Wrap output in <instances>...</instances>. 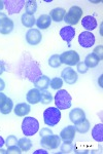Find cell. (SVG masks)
I'll return each instance as SVG.
<instances>
[{
	"mask_svg": "<svg viewBox=\"0 0 103 154\" xmlns=\"http://www.w3.org/2000/svg\"><path fill=\"white\" fill-rule=\"evenodd\" d=\"M99 62H100L99 58L96 57L94 54L92 53V54H89L86 57L84 63L86 64V66L88 67V68H94V67H96L98 64H99Z\"/></svg>",
	"mask_w": 103,
	"mask_h": 154,
	"instance_id": "21",
	"label": "cell"
},
{
	"mask_svg": "<svg viewBox=\"0 0 103 154\" xmlns=\"http://www.w3.org/2000/svg\"><path fill=\"white\" fill-rule=\"evenodd\" d=\"M95 35L91 33L90 31H84L79 34V43L82 48H90L94 45L95 43Z\"/></svg>",
	"mask_w": 103,
	"mask_h": 154,
	"instance_id": "8",
	"label": "cell"
},
{
	"mask_svg": "<svg viewBox=\"0 0 103 154\" xmlns=\"http://www.w3.org/2000/svg\"><path fill=\"white\" fill-rule=\"evenodd\" d=\"M55 104L60 110H66L71 107L72 99L66 89H59L55 96Z\"/></svg>",
	"mask_w": 103,
	"mask_h": 154,
	"instance_id": "1",
	"label": "cell"
},
{
	"mask_svg": "<svg viewBox=\"0 0 103 154\" xmlns=\"http://www.w3.org/2000/svg\"><path fill=\"white\" fill-rule=\"evenodd\" d=\"M60 36L61 38L67 42V45H71V40L75 36V29L72 26H65L60 30Z\"/></svg>",
	"mask_w": 103,
	"mask_h": 154,
	"instance_id": "11",
	"label": "cell"
},
{
	"mask_svg": "<svg viewBox=\"0 0 103 154\" xmlns=\"http://www.w3.org/2000/svg\"><path fill=\"white\" fill-rule=\"evenodd\" d=\"M42 39V35L38 29H29L26 33V41L30 45H37L40 43Z\"/></svg>",
	"mask_w": 103,
	"mask_h": 154,
	"instance_id": "9",
	"label": "cell"
},
{
	"mask_svg": "<svg viewBox=\"0 0 103 154\" xmlns=\"http://www.w3.org/2000/svg\"><path fill=\"white\" fill-rule=\"evenodd\" d=\"M40 97H41V91L38 88H32L28 91L26 99L30 104H37L40 102Z\"/></svg>",
	"mask_w": 103,
	"mask_h": 154,
	"instance_id": "16",
	"label": "cell"
},
{
	"mask_svg": "<svg viewBox=\"0 0 103 154\" xmlns=\"http://www.w3.org/2000/svg\"><path fill=\"white\" fill-rule=\"evenodd\" d=\"M4 144H5V141L3 140V138H2V137H0V148L3 147Z\"/></svg>",
	"mask_w": 103,
	"mask_h": 154,
	"instance_id": "40",
	"label": "cell"
},
{
	"mask_svg": "<svg viewBox=\"0 0 103 154\" xmlns=\"http://www.w3.org/2000/svg\"><path fill=\"white\" fill-rule=\"evenodd\" d=\"M17 144H18V146L21 148V150L24 151V152L29 151L30 149H31V147H32V141L30 140V139H28V138L20 139V140L18 141Z\"/></svg>",
	"mask_w": 103,
	"mask_h": 154,
	"instance_id": "23",
	"label": "cell"
},
{
	"mask_svg": "<svg viewBox=\"0 0 103 154\" xmlns=\"http://www.w3.org/2000/svg\"><path fill=\"white\" fill-rule=\"evenodd\" d=\"M75 133H76V131H75L74 126L68 125L61 131V133H60V138H61V140H63L64 142H72L73 139L75 138Z\"/></svg>",
	"mask_w": 103,
	"mask_h": 154,
	"instance_id": "12",
	"label": "cell"
},
{
	"mask_svg": "<svg viewBox=\"0 0 103 154\" xmlns=\"http://www.w3.org/2000/svg\"><path fill=\"white\" fill-rule=\"evenodd\" d=\"M69 118L70 121L73 122L74 125H77L80 121H82L85 118H86V114H85V111L80 108H74L70 111L69 113Z\"/></svg>",
	"mask_w": 103,
	"mask_h": 154,
	"instance_id": "13",
	"label": "cell"
},
{
	"mask_svg": "<svg viewBox=\"0 0 103 154\" xmlns=\"http://www.w3.org/2000/svg\"><path fill=\"white\" fill-rule=\"evenodd\" d=\"M61 144V138L58 135H49L46 137H42L40 140V145L47 149H57Z\"/></svg>",
	"mask_w": 103,
	"mask_h": 154,
	"instance_id": "5",
	"label": "cell"
},
{
	"mask_svg": "<svg viewBox=\"0 0 103 154\" xmlns=\"http://www.w3.org/2000/svg\"><path fill=\"white\" fill-rule=\"evenodd\" d=\"M60 61L62 64L68 65L69 67L74 66L79 62V54L75 51H67L60 56Z\"/></svg>",
	"mask_w": 103,
	"mask_h": 154,
	"instance_id": "6",
	"label": "cell"
},
{
	"mask_svg": "<svg viewBox=\"0 0 103 154\" xmlns=\"http://www.w3.org/2000/svg\"><path fill=\"white\" fill-rule=\"evenodd\" d=\"M4 88H5V82L3 81V79L0 78V93H1Z\"/></svg>",
	"mask_w": 103,
	"mask_h": 154,
	"instance_id": "38",
	"label": "cell"
},
{
	"mask_svg": "<svg viewBox=\"0 0 103 154\" xmlns=\"http://www.w3.org/2000/svg\"><path fill=\"white\" fill-rule=\"evenodd\" d=\"M62 79L66 82L67 84H74L77 81V73L75 72L71 67H66L61 73Z\"/></svg>",
	"mask_w": 103,
	"mask_h": 154,
	"instance_id": "10",
	"label": "cell"
},
{
	"mask_svg": "<svg viewBox=\"0 0 103 154\" xmlns=\"http://www.w3.org/2000/svg\"><path fill=\"white\" fill-rule=\"evenodd\" d=\"M31 108H30L29 104L27 103H20L14 107V112L16 115L20 116V117H25L26 115H28Z\"/></svg>",
	"mask_w": 103,
	"mask_h": 154,
	"instance_id": "17",
	"label": "cell"
},
{
	"mask_svg": "<svg viewBox=\"0 0 103 154\" xmlns=\"http://www.w3.org/2000/svg\"><path fill=\"white\" fill-rule=\"evenodd\" d=\"M39 130V122L34 117H25L22 122V131L26 137L34 136Z\"/></svg>",
	"mask_w": 103,
	"mask_h": 154,
	"instance_id": "3",
	"label": "cell"
},
{
	"mask_svg": "<svg viewBox=\"0 0 103 154\" xmlns=\"http://www.w3.org/2000/svg\"><path fill=\"white\" fill-rule=\"evenodd\" d=\"M53 134V131L50 130V128H42L41 131H39V135H40V137H46V136H49V135H52Z\"/></svg>",
	"mask_w": 103,
	"mask_h": 154,
	"instance_id": "35",
	"label": "cell"
},
{
	"mask_svg": "<svg viewBox=\"0 0 103 154\" xmlns=\"http://www.w3.org/2000/svg\"><path fill=\"white\" fill-rule=\"evenodd\" d=\"M102 51H103V46L102 45H98L97 48L93 51V54H94L96 57H98L100 61L102 60Z\"/></svg>",
	"mask_w": 103,
	"mask_h": 154,
	"instance_id": "34",
	"label": "cell"
},
{
	"mask_svg": "<svg viewBox=\"0 0 103 154\" xmlns=\"http://www.w3.org/2000/svg\"><path fill=\"white\" fill-rule=\"evenodd\" d=\"M53 101V96L50 91H41V97H40V102L42 104H49Z\"/></svg>",
	"mask_w": 103,
	"mask_h": 154,
	"instance_id": "28",
	"label": "cell"
},
{
	"mask_svg": "<svg viewBox=\"0 0 103 154\" xmlns=\"http://www.w3.org/2000/svg\"><path fill=\"white\" fill-rule=\"evenodd\" d=\"M6 98H7V97H6L5 95H4V94L0 93V107H1L2 105H3V103H4V102H5Z\"/></svg>",
	"mask_w": 103,
	"mask_h": 154,
	"instance_id": "36",
	"label": "cell"
},
{
	"mask_svg": "<svg viewBox=\"0 0 103 154\" xmlns=\"http://www.w3.org/2000/svg\"><path fill=\"white\" fill-rule=\"evenodd\" d=\"M17 143H18V140H17L16 136H14V135L8 136V137H7V139H6V141H5V144H6L7 147H11V146L17 145Z\"/></svg>",
	"mask_w": 103,
	"mask_h": 154,
	"instance_id": "32",
	"label": "cell"
},
{
	"mask_svg": "<svg viewBox=\"0 0 103 154\" xmlns=\"http://www.w3.org/2000/svg\"><path fill=\"white\" fill-rule=\"evenodd\" d=\"M3 3H4V2L0 0V11H1V9L3 8V6H4V5H3Z\"/></svg>",
	"mask_w": 103,
	"mask_h": 154,
	"instance_id": "41",
	"label": "cell"
},
{
	"mask_svg": "<svg viewBox=\"0 0 103 154\" xmlns=\"http://www.w3.org/2000/svg\"><path fill=\"white\" fill-rule=\"evenodd\" d=\"M21 20H22V24H23L25 27H27V28H32L35 25V23H36V19L34 18V16L28 14H26V12L22 16Z\"/></svg>",
	"mask_w": 103,
	"mask_h": 154,
	"instance_id": "22",
	"label": "cell"
},
{
	"mask_svg": "<svg viewBox=\"0 0 103 154\" xmlns=\"http://www.w3.org/2000/svg\"><path fill=\"white\" fill-rule=\"evenodd\" d=\"M60 119H61V112H60V109H58L57 107H50V108L44 110L43 120L47 125H57L59 123Z\"/></svg>",
	"mask_w": 103,
	"mask_h": 154,
	"instance_id": "2",
	"label": "cell"
},
{
	"mask_svg": "<svg viewBox=\"0 0 103 154\" xmlns=\"http://www.w3.org/2000/svg\"><path fill=\"white\" fill-rule=\"evenodd\" d=\"M37 27L39 29H47L52 24V20L50 18L49 14H41L39 16V18L36 20V23Z\"/></svg>",
	"mask_w": 103,
	"mask_h": 154,
	"instance_id": "19",
	"label": "cell"
},
{
	"mask_svg": "<svg viewBox=\"0 0 103 154\" xmlns=\"http://www.w3.org/2000/svg\"><path fill=\"white\" fill-rule=\"evenodd\" d=\"M65 14H66V11L62 7H57V8H54L50 11V18H51L52 21L57 22V23H60L64 20Z\"/></svg>",
	"mask_w": 103,
	"mask_h": 154,
	"instance_id": "14",
	"label": "cell"
},
{
	"mask_svg": "<svg viewBox=\"0 0 103 154\" xmlns=\"http://www.w3.org/2000/svg\"><path fill=\"white\" fill-rule=\"evenodd\" d=\"M38 153H43V154H47V151L43 150V149H39L37 151H34V154H38Z\"/></svg>",
	"mask_w": 103,
	"mask_h": 154,
	"instance_id": "39",
	"label": "cell"
},
{
	"mask_svg": "<svg viewBox=\"0 0 103 154\" xmlns=\"http://www.w3.org/2000/svg\"><path fill=\"white\" fill-rule=\"evenodd\" d=\"M61 61H60V56L59 54H53L51 58L49 59V65L52 68H58L61 66Z\"/></svg>",
	"mask_w": 103,
	"mask_h": 154,
	"instance_id": "27",
	"label": "cell"
},
{
	"mask_svg": "<svg viewBox=\"0 0 103 154\" xmlns=\"http://www.w3.org/2000/svg\"><path fill=\"white\" fill-rule=\"evenodd\" d=\"M76 65H77V71H79V73H82V74L87 73L88 70H89V68L86 66V64H85L84 62H79Z\"/></svg>",
	"mask_w": 103,
	"mask_h": 154,
	"instance_id": "33",
	"label": "cell"
},
{
	"mask_svg": "<svg viewBox=\"0 0 103 154\" xmlns=\"http://www.w3.org/2000/svg\"><path fill=\"white\" fill-rule=\"evenodd\" d=\"M25 9H26V14H31V16H34V14L36 12V9H37L36 1H33V0H29V1H27L26 4H25Z\"/></svg>",
	"mask_w": 103,
	"mask_h": 154,
	"instance_id": "26",
	"label": "cell"
},
{
	"mask_svg": "<svg viewBox=\"0 0 103 154\" xmlns=\"http://www.w3.org/2000/svg\"><path fill=\"white\" fill-rule=\"evenodd\" d=\"M75 131H79L80 134H86L88 131L90 130V122L88 119L85 118L82 121H80L79 123H77V125H75Z\"/></svg>",
	"mask_w": 103,
	"mask_h": 154,
	"instance_id": "25",
	"label": "cell"
},
{
	"mask_svg": "<svg viewBox=\"0 0 103 154\" xmlns=\"http://www.w3.org/2000/svg\"><path fill=\"white\" fill-rule=\"evenodd\" d=\"M14 28V25L12 20H11L3 12H0V33L3 35L11 33V31Z\"/></svg>",
	"mask_w": 103,
	"mask_h": 154,
	"instance_id": "7",
	"label": "cell"
},
{
	"mask_svg": "<svg viewBox=\"0 0 103 154\" xmlns=\"http://www.w3.org/2000/svg\"><path fill=\"white\" fill-rule=\"evenodd\" d=\"M23 151L21 150V148L19 147V146L17 145H14V146H11V147H8L6 151V154H21Z\"/></svg>",
	"mask_w": 103,
	"mask_h": 154,
	"instance_id": "31",
	"label": "cell"
},
{
	"mask_svg": "<svg viewBox=\"0 0 103 154\" xmlns=\"http://www.w3.org/2000/svg\"><path fill=\"white\" fill-rule=\"evenodd\" d=\"M12 108H14V102H12L11 99L6 98V100L3 103V105L0 107V112L6 115V114H9L11 112Z\"/></svg>",
	"mask_w": 103,
	"mask_h": 154,
	"instance_id": "24",
	"label": "cell"
},
{
	"mask_svg": "<svg viewBox=\"0 0 103 154\" xmlns=\"http://www.w3.org/2000/svg\"><path fill=\"white\" fill-rule=\"evenodd\" d=\"M4 71H5V64L2 61H0V75H1Z\"/></svg>",
	"mask_w": 103,
	"mask_h": 154,
	"instance_id": "37",
	"label": "cell"
},
{
	"mask_svg": "<svg viewBox=\"0 0 103 154\" xmlns=\"http://www.w3.org/2000/svg\"><path fill=\"white\" fill-rule=\"evenodd\" d=\"M50 78L47 75H41L39 77H37L34 81V85L36 86V88L41 89V91H46V89L50 86Z\"/></svg>",
	"mask_w": 103,
	"mask_h": 154,
	"instance_id": "18",
	"label": "cell"
},
{
	"mask_svg": "<svg viewBox=\"0 0 103 154\" xmlns=\"http://www.w3.org/2000/svg\"><path fill=\"white\" fill-rule=\"evenodd\" d=\"M62 85H63V80L60 77H56V78L52 79L51 82H50V86L53 89H60L62 88Z\"/></svg>",
	"mask_w": 103,
	"mask_h": 154,
	"instance_id": "29",
	"label": "cell"
},
{
	"mask_svg": "<svg viewBox=\"0 0 103 154\" xmlns=\"http://www.w3.org/2000/svg\"><path fill=\"white\" fill-rule=\"evenodd\" d=\"M82 17V9L79 6H72L69 8V11L65 14L63 21L66 24H68V26H73L76 25L79 22V20Z\"/></svg>",
	"mask_w": 103,
	"mask_h": 154,
	"instance_id": "4",
	"label": "cell"
},
{
	"mask_svg": "<svg viewBox=\"0 0 103 154\" xmlns=\"http://www.w3.org/2000/svg\"><path fill=\"white\" fill-rule=\"evenodd\" d=\"M73 150V144L72 142H64L61 146V153H69Z\"/></svg>",
	"mask_w": 103,
	"mask_h": 154,
	"instance_id": "30",
	"label": "cell"
},
{
	"mask_svg": "<svg viewBox=\"0 0 103 154\" xmlns=\"http://www.w3.org/2000/svg\"><path fill=\"white\" fill-rule=\"evenodd\" d=\"M82 25L87 31H90L91 32L92 30H95L97 28L98 26V23L96 21V19L92 16H87L85 17L84 19L82 20Z\"/></svg>",
	"mask_w": 103,
	"mask_h": 154,
	"instance_id": "15",
	"label": "cell"
},
{
	"mask_svg": "<svg viewBox=\"0 0 103 154\" xmlns=\"http://www.w3.org/2000/svg\"><path fill=\"white\" fill-rule=\"evenodd\" d=\"M92 138L98 143L103 142V125H102V123L96 125L94 128H93Z\"/></svg>",
	"mask_w": 103,
	"mask_h": 154,
	"instance_id": "20",
	"label": "cell"
}]
</instances>
